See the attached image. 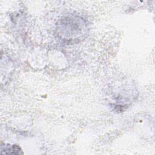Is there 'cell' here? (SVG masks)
<instances>
[{"label": "cell", "instance_id": "cell-1", "mask_svg": "<svg viewBox=\"0 0 155 155\" xmlns=\"http://www.w3.org/2000/svg\"><path fill=\"white\" fill-rule=\"evenodd\" d=\"M85 24L79 18L67 17L58 24V36L64 40H73L80 38L85 34Z\"/></svg>", "mask_w": 155, "mask_h": 155}, {"label": "cell", "instance_id": "cell-2", "mask_svg": "<svg viewBox=\"0 0 155 155\" xmlns=\"http://www.w3.org/2000/svg\"><path fill=\"white\" fill-rule=\"evenodd\" d=\"M2 154H22V150L16 145H13L12 146L7 145L3 148L2 147L1 149Z\"/></svg>", "mask_w": 155, "mask_h": 155}]
</instances>
